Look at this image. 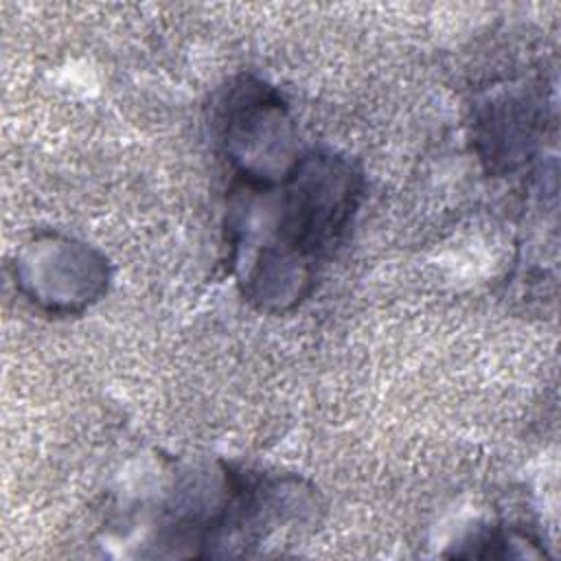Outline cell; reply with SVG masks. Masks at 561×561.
<instances>
[{
	"instance_id": "7a4b0ae2",
	"label": "cell",
	"mask_w": 561,
	"mask_h": 561,
	"mask_svg": "<svg viewBox=\"0 0 561 561\" xmlns=\"http://www.w3.org/2000/svg\"><path fill=\"white\" fill-rule=\"evenodd\" d=\"M213 127L230 186L276 184L305 153L287 101L256 77L241 75L221 90Z\"/></svg>"
},
{
	"instance_id": "6da1fadb",
	"label": "cell",
	"mask_w": 561,
	"mask_h": 561,
	"mask_svg": "<svg viewBox=\"0 0 561 561\" xmlns=\"http://www.w3.org/2000/svg\"><path fill=\"white\" fill-rule=\"evenodd\" d=\"M364 195L355 164L329 149H305L276 184L228 186V265L261 311L300 305L344 241Z\"/></svg>"
},
{
	"instance_id": "3957f363",
	"label": "cell",
	"mask_w": 561,
	"mask_h": 561,
	"mask_svg": "<svg viewBox=\"0 0 561 561\" xmlns=\"http://www.w3.org/2000/svg\"><path fill=\"white\" fill-rule=\"evenodd\" d=\"M18 263L20 291L50 313L83 311L105 294L110 280L101 252L61 234L35 237Z\"/></svg>"
}]
</instances>
